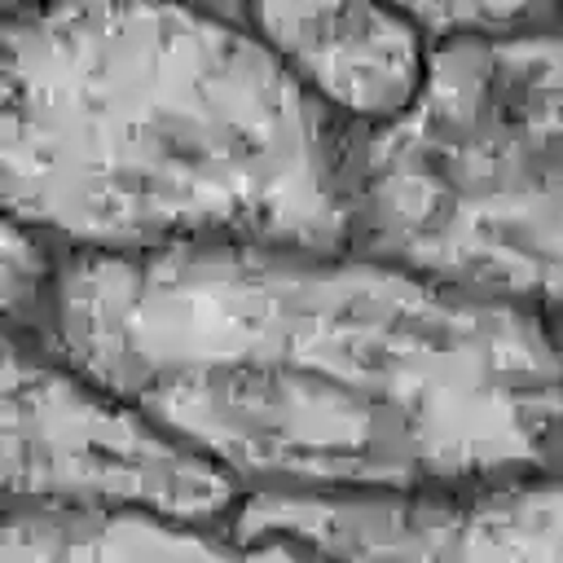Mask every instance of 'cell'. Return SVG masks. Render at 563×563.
<instances>
[{
    "label": "cell",
    "instance_id": "obj_1",
    "mask_svg": "<svg viewBox=\"0 0 563 563\" xmlns=\"http://www.w3.org/2000/svg\"><path fill=\"white\" fill-rule=\"evenodd\" d=\"M84 374L229 471L413 493L532 466L563 352L510 299L308 246L92 251L53 286Z\"/></svg>",
    "mask_w": 563,
    "mask_h": 563
},
{
    "label": "cell",
    "instance_id": "obj_6",
    "mask_svg": "<svg viewBox=\"0 0 563 563\" xmlns=\"http://www.w3.org/2000/svg\"><path fill=\"white\" fill-rule=\"evenodd\" d=\"M260 40L321 101L352 119L400 114L422 75V26L391 0H251Z\"/></svg>",
    "mask_w": 563,
    "mask_h": 563
},
{
    "label": "cell",
    "instance_id": "obj_3",
    "mask_svg": "<svg viewBox=\"0 0 563 563\" xmlns=\"http://www.w3.org/2000/svg\"><path fill=\"white\" fill-rule=\"evenodd\" d=\"M365 216L409 268L493 299H563V35L466 31L365 154Z\"/></svg>",
    "mask_w": 563,
    "mask_h": 563
},
{
    "label": "cell",
    "instance_id": "obj_8",
    "mask_svg": "<svg viewBox=\"0 0 563 563\" xmlns=\"http://www.w3.org/2000/svg\"><path fill=\"white\" fill-rule=\"evenodd\" d=\"M396 9H405L418 26H435V31H493L515 22L532 0H391Z\"/></svg>",
    "mask_w": 563,
    "mask_h": 563
},
{
    "label": "cell",
    "instance_id": "obj_4",
    "mask_svg": "<svg viewBox=\"0 0 563 563\" xmlns=\"http://www.w3.org/2000/svg\"><path fill=\"white\" fill-rule=\"evenodd\" d=\"M4 488L35 506H128L207 523L238 501L224 462L145 409L22 347L4 356Z\"/></svg>",
    "mask_w": 563,
    "mask_h": 563
},
{
    "label": "cell",
    "instance_id": "obj_7",
    "mask_svg": "<svg viewBox=\"0 0 563 563\" xmlns=\"http://www.w3.org/2000/svg\"><path fill=\"white\" fill-rule=\"evenodd\" d=\"M277 554L246 537L128 506H31L4 519L0 559H238Z\"/></svg>",
    "mask_w": 563,
    "mask_h": 563
},
{
    "label": "cell",
    "instance_id": "obj_2",
    "mask_svg": "<svg viewBox=\"0 0 563 563\" xmlns=\"http://www.w3.org/2000/svg\"><path fill=\"white\" fill-rule=\"evenodd\" d=\"M9 216L92 251H321L347 207L317 97L189 0H35L4 22Z\"/></svg>",
    "mask_w": 563,
    "mask_h": 563
},
{
    "label": "cell",
    "instance_id": "obj_9",
    "mask_svg": "<svg viewBox=\"0 0 563 563\" xmlns=\"http://www.w3.org/2000/svg\"><path fill=\"white\" fill-rule=\"evenodd\" d=\"M35 233L40 229L18 216H9V224H4V303L9 308L48 282V260H44V246Z\"/></svg>",
    "mask_w": 563,
    "mask_h": 563
},
{
    "label": "cell",
    "instance_id": "obj_5",
    "mask_svg": "<svg viewBox=\"0 0 563 563\" xmlns=\"http://www.w3.org/2000/svg\"><path fill=\"white\" fill-rule=\"evenodd\" d=\"M238 537L277 554L356 559H563V475L462 501L391 493L260 497Z\"/></svg>",
    "mask_w": 563,
    "mask_h": 563
}]
</instances>
